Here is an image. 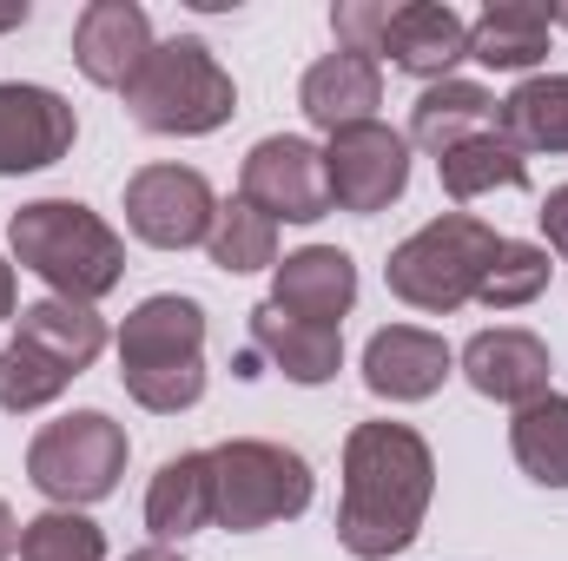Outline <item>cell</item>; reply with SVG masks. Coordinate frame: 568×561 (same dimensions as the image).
<instances>
[{
  "label": "cell",
  "mask_w": 568,
  "mask_h": 561,
  "mask_svg": "<svg viewBox=\"0 0 568 561\" xmlns=\"http://www.w3.org/2000/svg\"><path fill=\"white\" fill-rule=\"evenodd\" d=\"M324 172H331V212L377 218L410 192V140L384 120L344 126L324 140Z\"/></svg>",
  "instance_id": "9"
},
{
  "label": "cell",
  "mask_w": 568,
  "mask_h": 561,
  "mask_svg": "<svg viewBox=\"0 0 568 561\" xmlns=\"http://www.w3.org/2000/svg\"><path fill=\"white\" fill-rule=\"evenodd\" d=\"M549 245H523V238H503L496 245V265H489V278L476 290V304H489V310H523V304H536L542 290H549Z\"/></svg>",
  "instance_id": "29"
},
{
  "label": "cell",
  "mask_w": 568,
  "mask_h": 561,
  "mask_svg": "<svg viewBox=\"0 0 568 561\" xmlns=\"http://www.w3.org/2000/svg\"><path fill=\"white\" fill-rule=\"evenodd\" d=\"M252 350H258L272 370H284L291 384H304V390H317V384H331V377L344 370V330L304 324V317L278 310L272 297L252 310Z\"/></svg>",
  "instance_id": "18"
},
{
  "label": "cell",
  "mask_w": 568,
  "mask_h": 561,
  "mask_svg": "<svg viewBox=\"0 0 568 561\" xmlns=\"http://www.w3.org/2000/svg\"><path fill=\"white\" fill-rule=\"evenodd\" d=\"M13 27H27V0H0V33H13Z\"/></svg>",
  "instance_id": "34"
},
{
  "label": "cell",
  "mask_w": 568,
  "mask_h": 561,
  "mask_svg": "<svg viewBox=\"0 0 568 561\" xmlns=\"http://www.w3.org/2000/svg\"><path fill=\"white\" fill-rule=\"evenodd\" d=\"M556 27H568V7H556Z\"/></svg>",
  "instance_id": "36"
},
{
  "label": "cell",
  "mask_w": 568,
  "mask_h": 561,
  "mask_svg": "<svg viewBox=\"0 0 568 561\" xmlns=\"http://www.w3.org/2000/svg\"><path fill=\"white\" fill-rule=\"evenodd\" d=\"M509 456L536 489H568V397H536L509 422Z\"/></svg>",
  "instance_id": "25"
},
{
  "label": "cell",
  "mask_w": 568,
  "mask_h": 561,
  "mask_svg": "<svg viewBox=\"0 0 568 561\" xmlns=\"http://www.w3.org/2000/svg\"><path fill=\"white\" fill-rule=\"evenodd\" d=\"M549 33H556V7L542 0H489L469 20V60L489 73H536L549 60Z\"/></svg>",
  "instance_id": "19"
},
{
  "label": "cell",
  "mask_w": 568,
  "mask_h": 561,
  "mask_svg": "<svg viewBox=\"0 0 568 561\" xmlns=\"http://www.w3.org/2000/svg\"><path fill=\"white\" fill-rule=\"evenodd\" d=\"M536 225H542V238H549V252L568 258V185H556L549 198H542V212H536Z\"/></svg>",
  "instance_id": "31"
},
{
  "label": "cell",
  "mask_w": 568,
  "mask_h": 561,
  "mask_svg": "<svg viewBox=\"0 0 568 561\" xmlns=\"http://www.w3.org/2000/svg\"><path fill=\"white\" fill-rule=\"evenodd\" d=\"M317 496V476L297 449L265 436H232L212 449V522L232 536H258L272 522H297Z\"/></svg>",
  "instance_id": "6"
},
{
  "label": "cell",
  "mask_w": 568,
  "mask_h": 561,
  "mask_svg": "<svg viewBox=\"0 0 568 561\" xmlns=\"http://www.w3.org/2000/svg\"><path fill=\"white\" fill-rule=\"evenodd\" d=\"M503 140L516 145L523 159L529 152H568V73H529L503 113H496Z\"/></svg>",
  "instance_id": "24"
},
{
  "label": "cell",
  "mask_w": 568,
  "mask_h": 561,
  "mask_svg": "<svg viewBox=\"0 0 568 561\" xmlns=\"http://www.w3.org/2000/svg\"><path fill=\"white\" fill-rule=\"evenodd\" d=\"M297 106L317 133H344V126H371L377 106H384V67L364 60V53H324L304 86H297Z\"/></svg>",
  "instance_id": "17"
},
{
  "label": "cell",
  "mask_w": 568,
  "mask_h": 561,
  "mask_svg": "<svg viewBox=\"0 0 568 561\" xmlns=\"http://www.w3.org/2000/svg\"><path fill=\"white\" fill-rule=\"evenodd\" d=\"M120 384L152 417H179L205 397V304L185 290L140 297L120 324Z\"/></svg>",
  "instance_id": "3"
},
{
  "label": "cell",
  "mask_w": 568,
  "mask_h": 561,
  "mask_svg": "<svg viewBox=\"0 0 568 561\" xmlns=\"http://www.w3.org/2000/svg\"><path fill=\"white\" fill-rule=\"evenodd\" d=\"M145 529L165 549L212 529V449H179L159 462V476L145 482Z\"/></svg>",
  "instance_id": "20"
},
{
  "label": "cell",
  "mask_w": 568,
  "mask_h": 561,
  "mask_svg": "<svg viewBox=\"0 0 568 561\" xmlns=\"http://www.w3.org/2000/svg\"><path fill=\"white\" fill-rule=\"evenodd\" d=\"M496 113H503V100L489 86H476V80H436V86L417 93L404 140L424 145L429 159H443L449 145L476 140V133H496Z\"/></svg>",
  "instance_id": "22"
},
{
  "label": "cell",
  "mask_w": 568,
  "mask_h": 561,
  "mask_svg": "<svg viewBox=\"0 0 568 561\" xmlns=\"http://www.w3.org/2000/svg\"><path fill=\"white\" fill-rule=\"evenodd\" d=\"M436 178H443V192H449L456 205H469V198H483V192H523V185H529V159L503 140V126H496V133H476V140L449 145V152L436 159Z\"/></svg>",
  "instance_id": "23"
},
{
  "label": "cell",
  "mask_w": 568,
  "mask_h": 561,
  "mask_svg": "<svg viewBox=\"0 0 568 561\" xmlns=\"http://www.w3.org/2000/svg\"><path fill=\"white\" fill-rule=\"evenodd\" d=\"M126 113H133V126L159 133V140H205V133L232 126L239 86L199 33H179V40L152 47L140 80L126 86Z\"/></svg>",
  "instance_id": "4"
},
{
  "label": "cell",
  "mask_w": 568,
  "mask_h": 561,
  "mask_svg": "<svg viewBox=\"0 0 568 561\" xmlns=\"http://www.w3.org/2000/svg\"><path fill=\"white\" fill-rule=\"evenodd\" d=\"M496 245H503V232L483 225L476 212H443V218L417 225L390 252L384 284H390L397 304H410L424 317H449V310L476 304V290H483L489 265H496Z\"/></svg>",
  "instance_id": "5"
},
{
  "label": "cell",
  "mask_w": 568,
  "mask_h": 561,
  "mask_svg": "<svg viewBox=\"0 0 568 561\" xmlns=\"http://www.w3.org/2000/svg\"><path fill=\"white\" fill-rule=\"evenodd\" d=\"M67 384H73V370H60V364L40 357L33 344H13V337H7V350H0V410H7V417H33V410L60 404Z\"/></svg>",
  "instance_id": "28"
},
{
  "label": "cell",
  "mask_w": 568,
  "mask_h": 561,
  "mask_svg": "<svg viewBox=\"0 0 568 561\" xmlns=\"http://www.w3.org/2000/svg\"><path fill=\"white\" fill-rule=\"evenodd\" d=\"M272 304L291 310V317H304V324L344 330V317L357 304V265H351V252H337V245L284 252L278 272H272Z\"/></svg>",
  "instance_id": "16"
},
{
  "label": "cell",
  "mask_w": 568,
  "mask_h": 561,
  "mask_svg": "<svg viewBox=\"0 0 568 561\" xmlns=\"http://www.w3.org/2000/svg\"><path fill=\"white\" fill-rule=\"evenodd\" d=\"M80 140V113L33 80H0V178L47 172Z\"/></svg>",
  "instance_id": "11"
},
{
  "label": "cell",
  "mask_w": 568,
  "mask_h": 561,
  "mask_svg": "<svg viewBox=\"0 0 568 561\" xmlns=\"http://www.w3.org/2000/svg\"><path fill=\"white\" fill-rule=\"evenodd\" d=\"M397 73L410 80H456V67L469 60V20L449 7V0H397L390 7V27H384V53Z\"/></svg>",
  "instance_id": "15"
},
{
  "label": "cell",
  "mask_w": 568,
  "mask_h": 561,
  "mask_svg": "<svg viewBox=\"0 0 568 561\" xmlns=\"http://www.w3.org/2000/svg\"><path fill=\"white\" fill-rule=\"evenodd\" d=\"M219 192L199 165H140L126 178V232L152 252H192L212 238Z\"/></svg>",
  "instance_id": "8"
},
{
  "label": "cell",
  "mask_w": 568,
  "mask_h": 561,
  "mask_svg": "<svg viewBox=\"0 0 568 561\" xmlns=\"http://www.w3.org/2000/svg\"><path fill=\"white\" fill-rule=\"evenodd\" d=\"M456 370L469 377L476 397L523 410V404L549 397V370H556V364H549V344H542L536 330H523V324H496V330H476V337L456 350Z\"/></svg>",
  "instance_id": "12"
},
{
  "label": "cell",
  "mask_w": 568,
  "mask_h": 561,
  "mask_svg": "<svg viewBox=\"0 0 568 561\" xmlns=\"http://www.w3.org/2000/svg\"><path fill=\"white\" fill-rule=\"evenodd\" d=\"M152 47L159 40H152V20L140 0H87L73 20V67L106 93H126L140 80Z\"/></svg>",
  "instance_id": "13"
},
{
  "label": "cell",
  "mask_w": 568,
  "mask_h": 561,
  "mask_svg": "<svg viewBox=\"0 0 568 561\" xmlns=\"http://www.w3.org/2000/svg\"><path fill=\"white\" fill-rule=\"evenodd\" d=\"M13 344H33L40 357H53L60 370H93L106 350V317L93 304H67V297H33L13 317Z\"/></svg>",
  "instance_id": "21"
},
{
  "label": "cell",
  "mask_w": 568,
  "mask_h": 561,
  "mask_svg": "<svg viewBox=\"0 0 568 561\" xmlns=\"http://www.w3.org/2000/svg\"><path fill=\"white\" fill-rule=\"evenodd\" d=\"M205 258H212L225 278H245V272H278V225H272L252 198H225V205H219V218H212Z\"/></svg>",
  "instance_id": "26"
},
{
  "label": "cell",
  "mask_w": 568,
  "mask_h": 561,
  "mask_svg": "<svg viewBox=\"0 0 568 561\" xmlns=\"http://www.w3.org/2000/svg\"><path fill=\"white\" fill-rule=\"evenodd\" d=\"M239 198H252L272 225H317L331 212V172H324V145L272 133L245 152L239 165Z\"/></svg>",
  "instance_id": "10"
},
{
  "label": "cell",
  "mask_w": 568,
  "mask_h": 561,
  "mask_svg": "<svg viewBox=\"0 0 568 561\" xmlns=\"http://www.w3.org/2000/svg\"><path fill=\"white\" fill-rule=\"evenodd\" d=\"M126 456V422H113L106 410H67L40 422V436L27 442V482L47 496V509H93L120 489Z\"/></svg>",
  "instance_id": "7"
},
{
  "label": "cell",
  "mask_w": 568,
  "mask_h": 561,
  "mask_svg": "<svg viewBox=\"0 0 568 561\" xmlns=\"http://www.w3.org/2000/svg\"><path fill=\"white\" fill-rule=\"evenodd\" d=\"M20 555V522H13V509L0 502V561H13Z\"/></svg>",
  "instance_id": "33"
},
{
  "label": "cell",
  "mask_w": 568,
  "mask_h": 561,
  "mask_svg": "<svg viewBox=\"0 0 568 561\" xmlns=\"http://www.w3.org/2000/svg\"><path fill=\"white\" fill-rule=\"evenodd\" d=\"M20 317V284H13V258H0V324Z\"/></svg>",
  "instance_id": "32"
},
{
  "label": "cell",
  "mask_w": 568,
  "mask_h": 561,
  "mask_svg": "<svg viewBox=\"0 0 568 561\" xmlns=\"http://www.w3.org/2000/svg\"><path fill=\"white\" fill-rule=\"evenodd\" d=\"M20 561H106V529L87 509H40L20 522Z\"/></svg>",
  "instance_id": "27"
},
{
  "label": "cell",
  "mask_w": 568,
  "mask_h": 561,
  "mask_svg": "<svg viewBox=\"0 0 568 561\" xmlns=\"http://www.w3.org/2000/svg\"><path fill=\"white\" fill-rule=\"evenodd\" d=\"M126 561H185L179 549H165V542H145V549H133Z\"/></svg>",
  "instance_id": "35"
},
{
  "label": "cell",
  "mask_w": 568,
  "mask_h": 561,
  "mask_svg": "<svg viewBox=\"0 0 568 561\" xmlns=\"http://www.w3.org/2000/svg\"><path fill=\"white\" fill-rule=\"evenodd\" d=\"M7 258L47 284V297L100 304L126 278V238L80 198H33L7 218Z\"/></svg>",
  "instance_id": "2"
},
{
  "label": "cell",
  "mask_w": 568,
  "mask_h": 561,
  "mask_svg": "<svg viewBox=\"0 0 568 561\" xmlns=\"http://www.w3.org/2000/svg\"><path fill=\"white\" fill-rule=\"evenodd\" d=\"M384 27H390V0H337V7H331L337 53H364V60H377V53H384Z\"/></svg>",
  "instance_id": "30"
},
{
  "label": "cell",
  "mask_w": 568,
  "mask_h": 561,
  "mask_svg": "<svg viewBox=\"0 0 568 561\" xmlns=\"http://www.w3.org/2000/svg\"><path fill=\"white\" fill-rule=\"evenodd\" d=\"M456 370V350L424 324H384L364 344V390L384 404H429Z\"/></svg>",
  "instance_id": "14"
},
{
  "label": "cell",
  "mask_w": 568,
  "mask_h": 561,
  "mask_svg": "<svg viewBox=\"0 0 568 561\" xmlns=\"http://www.w3.org/2000/svg\"><path fill=\"white\" fill-rule=\"evenodd\" d=\"M436 496V456L410 422H357L344 436L337 542L357 561H390L417 542Z\"/></svg>",
  "instance_id": "1"
}]
</instances>
